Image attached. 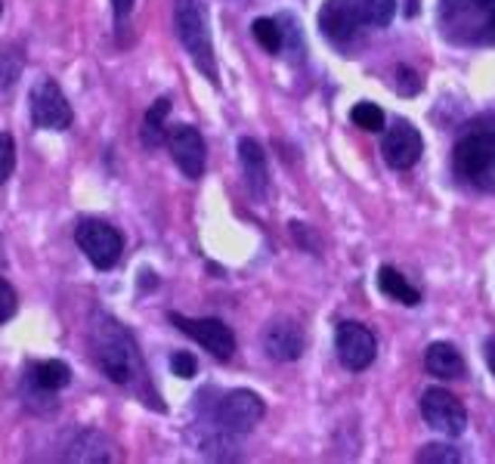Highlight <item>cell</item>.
<instances>
[{"label":"cell","mask_w":495,"mask_h":464,"mask_svg":"<svg viewBox=\"0 0 495 464\" xmlns=\"http://www.w3.org/2000/svg\"><path fill=\"white\" fill-rule=\"evenodd\" d=\"M421 152H425V140H421L418 130H415L412 125H406V121L393 125L388 130V136H384V143H381V155L393 171L415 168L418 158H421Z\"/></svg>","instance_id":"13"},{"label":"cell","mask_w":495,"mask_h":464,"mask_svg":"<svg viewBox=\"0 0 495 464\" xmlns=\"http://www.w3.org/2000/svg\"><path fill=\"white\" fill-rule=\"evenodd\" d=\"M13 164H16V143H13L10 134H0V183H6Z\"/></svg>","instance_id":"24"},{"label":"cell","mask_w":495,"mask_h":464,"mask_svg":"<svg viewBox=\"0 0 495 464\" xmlns=\"http://www.w3.org/2000/svg\"><path fill=\"white\" fill-rule=\"evenodd\" d=\"M112 10H115V19H127L130 10H134V0H112Z\"/></svg>","instance_id":"28"},{"label":"cell","mask_w":495,"mask_h":464,"mask_svg":"<svg viewBox=\"0 0 495 464\" xmlns=\"http://www.w3.org/2000/svg\"><path fill=\"white\" fill-rule=\"evenodd\" d=\"M397 75H399V93H403V97H409V93L421 90V81H415V78H412L415 71L409 69V65H399Z\"/></svg>","instance_id":"27"},{"label":"cell","mask_w":495,"mask_h":464,"mask_svg":"<svg viewBox=\"0 0 495 464\" xmlns=\"http://www.w3.org/2000/svg\"><path fill=\"white\" fill-rule=\"evenodd\" d=\"M421 418L427 422V427L446 433V437H462L464 427H468V412H464L462 400L443 387L425 390V396H421Z\"/></svg>","instance_id":"6"},{"label":"cell","mask_w":495,"mask_h":464,"mask_svg":"<svg viewBox=\"0 0 495 464\" xmlns=\"http://www.w3.org/2000/svg\"><path fill=\"white\" fill-rule=\"evenodd\" d=\"M264 350L276 362H294L304 353V331L288 319H279L264 331Z\"/></svg>","instance_id":"14"},{"label":"cell","mask_w":495,"mask_h":464,"mask_svg":"<svg viewBox=\"0 0 495 464\" xmlns=\"http://www.w3.org/2000/svg\"><path fill=\"white\" fill-rule=\"evenodd\" d=\"M455 173L480 192H495V115L474 121L455 143Z\"/></svg>","instance_id":"1"},{"label":"cell","mask_w":495,"mask_h":464,"mask_svg":"<svg viewBox=\"0 0 495 464\" xmlns=\"http://www.w3.org/2000/svg\"><path fill=\"white\" fill-rule=\"evenodd\" d=\"M177 325L183 335H189L195 344H201L208 353H214L217 359H229L236 353V335L229 331V325H223L220 319H189L180 313L167 316Z\"/></svg>","instance_id":"8"},{"label":"cell","mask_w":495,"mask_h":464,"mask_svg":"<svg viewBox=\"0 0 495 464\" xmlns=\"http://www.w3.org/2000/svg\"><path fill=\"white\" fill-rule=\"evenodd\" d=\"M16 292H13L10 285H6L4 279H0V322H6L13 313H16Z\"/></svg>","instance_id":"26"},{"label":"cell","mask_w":495,"mask_h":464,"mask_svg":"<svg viewBox=\"0 0 495 464\" xmlns=\"http://www.w3.org/2000/svg\"><path fill=\"white\" fill-rule=\"evenodd\" d=\"M378 288H381L388 297H393V301L406 303V307L421 303V294L415 292L409 282H406V275L399 270H393V266H381V273H378Z\"/></svg>","instance_id":"17"},{"label":"cell","mask_w":495,"mask_h":464,"mask_svg":"<svg viewBox=\"0 0 495 464\" xmlns=\"http://www.w3.org/2000/svg\"><path fill=\"white\" fill-rule=\"evenodd\" d=\"M90 347L108 381L127 387V384H136V378L143 375V357L136 350V340L115 319H97Z\"/></svg>","instance_id":"2"},{"label":"cell","mask_w":495,"mask_h":464,"mask_svg":"<svg viewBox=\"0 0 495 464\" xmlns=\"http://www.w3.org/2000/svg\"><path fill=\"white\" fill-rule=\"evenodd\" d=\"M32 381L38 384L41 390H47V394H53V390H62L65 384L71 381V368L65 366L62 359H47V362H38V366L32 368Z\"/></svg>","instance_id":"18"},{"label":"cell","mask_w":495,"mask_h":464,"mask_svg":"<svg viewBox=\"0 0 495 464\" xmlns=\"http://www.w3.org/2000/svg\"><path fill=\"white\" fill-rule=\"evenodd\" d=\"M167 149H171L177 168L189 180H199L205 173V140L192 125H177L167 134Z\"/></svg>","instance_id":"11"},{"label":"cell","mask_w":495,"mask_h":464,"mask_svg":"<svg viewBox=\"0 0 495 464\" xmlns=\"http://www.w3.org/2000/svg\"><path fill=\"white\" fill-rule=\"evenodd\" d=\"M425 368L431 375L443 381H455V378H464V359L462 353L455 350L453 344H431L425 353Z\"/></svg>","instance_id":"16"},{"label":"cell","mask_w":495,"mask_h":464,"mask_svg":"<svg viewBox=\"0 0 495 464\" xmlns=\"http://www.w3.org/2000/svg\"><path fill=\"white\" fill-rule=\"evenodd\" d=\"M238 162H242V171H245V180L251 186L254 195H264L266 192V155L260 149L257 140L251 136H242L238 140Z\"/></svg>","instance_id":"15"},{"label":"cell","mask_w":495,"mask_h":464,"mask_svg":"<svg viewBox=\"0 0 495 464\" xmlns=\"http://www.w3.org/2000/svg\"><path fill=\"white\" fill-rule=\"evenodd\" d=\"M418 13V0H409V6H406V16H415Z\"/></svg>","instance_id":"30"},{"label":"cell","mask_w":495,"mask_h":464,"mask_svg":"<svg viewBox=\"0 0 495 464\" xmlns=\"http://www.w3.org/2000/svg\"><path fill=\"white\" fill-rule=\"evenodd\" d=\"M71 106L65 99L62 87L56 81H41L38 87L32 90V121L34 127L41 130H65L71 127Z\"/></svg>","instance_id":"9"},{"label":"cell","mask_w":495,"mask_h":464,"mask_svg":"<svg viewBox=\"0 0 495 464\" xmlns=\"http://www.w3.org/2000/svg\"><path fill=\"white\" fill-rule=\"evenodd\" d=\"M350 121L356 127L369 130V134H378L384 127V112L375 103H356L350 112Z\"/></svg>","instance_id":"22"},{"label":"cell","mask_w":495,"mask_h":464,"mask_svg":"<svg viewBox=\"0 0 495 464\" xmlns=\"http://www.w3.org/2000/svg\"><path fill=\"white\" fill-rule=\"evenodd\" d=\"M334 347H338V359L350 372H362L375 362L378 340L362 322H341L338 335H334Z\"/></svg>","instance_id":"10"},{"label":"cell","mask_w":495,"mask_h":464,"mask_svg":"<svg viewBox=\"0 0 495 464\" xmlns=\"http://www.w3.org/2000/svg\"><path fill=\"white\" fill-rule=\"evenodd\" d=\"M171 372L177 375V378H195V372H199V362H195L192 353H173L171 357Z\"/></svg>","instance_id":"25"},{"label":"cell","mask_w":495,"mask_h":464,"mask_svg":"<svg viewBox=\"0 0 495 464\" xmlns=\"http://www.w3.org/2000/svg\"><path fill=\"white\" fill-rule=\"evenodd\" d=\"M167 112H171V99H155V106L145 112V121H143V143L149 149L162 146V143L167 140L164 134V118Z\"/></svg>","instance_id":"19"},{"label":"cell","mask_w":495,"mask_h":464,"mask_svg":"<svg viewBox=\"0 0 495 464\" xmlns=\"http://www.w3.org/2000/svg\"><path fill=\"white\" fill-rule=\"evenodd\" d=\"M483 353H486V366H490V372L495 375V335H492V338H486Z\"/></svg>","instance_id":"29"},{"label":"cell","mask_w":495,"mask_h":464,"mask_svg":"<svg viewBox=\"0 0 495 464\" xmlns=\"http://www.w3.org/2000/svg\"><path fill=\"white\" fill-rule=\"evenodd\" d=\"M75 242L97 270H112V266L121 260V251H124L121 232L115 229L112 223H103V220H81L78 223Z\"/></svg>","instance_id":"5"},{"label":"cell","mask_w":495,"mask_h":464,"mask_svg":"<svg viewBox=\"0 0 495 464\" xmlns=\"http://www.w3.org/2000/svg\"><path fill=\"white\" fill-rule=\"evenodd\" d=\"M418 461L421 464H458L462 461V452L455 446H446V443H431L418 452Z\"/></svg>","instance_id":"23"},{"label":"cell","mask_w":495,"mask_h":464,"mask_svg":"<svg viewBox=\"0 0 495 464\" xmlns=\"http://www.w3.org/2000/svg\"><path fill=\"white\" fill-rule=\"evenodd\" d=\"M360 13L366 25L384 28L390 25L393 13H397V0H360Z\"/></svg>","instance_id":"20"},{"label":"cell","mask_w":495,"mask_h":464,"mask_svg":"<svg viewBox=\"0 0 495 464\" xmlns=\"http://www.w3.org/2000/svg\"><path fill=\"white\" fill-rule=\"evenodd\" d=\"M362 25L360 0H325L319 10V28L334 43H347L356 38Z\"/></svg>","instance_id":"12"},{"label":"cell","mask_w":495,"mask_h":464,"mask_svg":"<svg viewBox=\"0 0 495 464\" xmlns=\"http://www.w3.org/2000/svg\"><path fill=\"white\" fill-rule=\"evenodd\" d=\"M440 28L462 47L495 43V0H440Z\"/></svg>","instance_id":"3"},{"label":"cell","mask_w":495,"mask_h":464,"mask_svg":"<svg viewBox=\"0 0 495 464\" xmlns=\"http://www.w3.org/2000/svg\"><path fill=\"white\" fill-rule=\"evenodd\" d=\"M173 25H177V38L186 47V53L192 56L195 69L217 84V62H214V47L208 38V25L201 16L199 0H177L173 6Z\"/></svg>","instance_id":"4"},{"label":"cell","mask_w":495,"mask_h":464,"mask_svg":"<svg viewBox=\"0 0 495 464\" xmlns=\"http://www.w3.org/2000/svg\"><path fill=\"white\" fill-rule=\"evenodd\" d=\"M0 13H4V4H0Z\"/></svg>","instance_id":"31"},{"label":"cell","mask_w":495,"mask_h":464,"mask_svg":"<svg viewBox=\"0 0 495 464\" xmlns=\"http://www.w3.org/2000/svg\"><path fill=\"white\" fill-rule=\"evenodd\" d=\"M264 400H260L254 390H229L214 409L217 424L227 433H248L260 424L264 418Z\"/></svg>","instance_id":"7"},{"label":"cell","mask_w":495,"mask_h":464,"mask_svg":"<svg viewBox=\"0 0 495 464\" xmlns=\"http://www.w3.org/2000/svg\"><path fill=\"white\" fill-rule=\"evenodd\" d=\"M251 32H254V38H257V43L266 50V53H282V43H285V38H282L279 22H273V19H254Z\"/></svg>","instance_id":"21"}]
</instances>
